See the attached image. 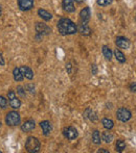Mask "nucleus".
Masks as SVG:
<instances>
[{"label":"nucleus","mask_w":136,"mask_h":153,"mask_svg":"<svg viewBox=\"0 0 136 153\" xmlns=\"http://www.w3.org/2000/svg\"><path fill=\"white\" fill-rule=\"evenodd\" d=\"M92 142H93L95 145H98L102 142V139H101V134L98 130H94L93 133H92Z\"/></svg>","instance_id":"23"},{"label":"nucleus","mask_w":136,"mask_h":153,"mask_svg":"<svg viewBox=\"0 0 136 153\" xmlns=\"http://www.w3.org/2000/svg\"><path fill=\"white\" fill-rule=\"evenodd\" d=\"M102 124L106 129H108V130H110V129H112L114 127V122L112 121L111 119H108V118H104L102 120Z\"/></svg>","instance_id":"21"},{"label":"nucleus","mask_w":136,"mask_h":153,"mask_svg":"<svg viewBox=\"0 0 136 153\" xmlns=\"http://www.w3.org/2000/svg\"><path fill=\"white\" fill-rule=\"evenodd\" d=\"M73 1H75L77 3H82V2H84L85 0H73Z\"/></svg>","instance_id":"34"},{"label":"nucleus","mask_w":136,"mask_h":153,"mask_svg":"<svg viewBox=\"0 0 136 153\" xmlns=\"http://www.w3.org/2000/svg\"><path fill=\"white\" fill-rule=\"evenodd\" d=\"M77 31L81 34H83V36H90L92 32L90 27L88 26V24H80L77 26Z\"/></svg>","instance_id":"16"},{"label":"nucleus","mask_w":136,"mask_h":153,"mask_svg":"<svg viewBox=\"0 0 136 153\" xmlns=\"http://www.w3.org/2000/svg\"><path fill=\"white\" fill-rule=\"evenodd\" d=\"M13 76H14V79L16 81H22L24 79V76H23L20 68H14V70H13Z\"/></svg>","instance_id":"18"},{"label":"nucleus","mask_w":136,"mask_h":153,"mask_svg":"<svg viewBox=\"0 0 136 153\" xmlns=\"http://www.w3.org/2000/svg\"><path fill=\"white\" fill-rule=\"evenodd\" d=\"M84 116H85V118H87L88 120H90V121H92V122L98 121V115H96L91 108L86 109L85 113H84Z\"/></svg>","instance_id":"17"},{"label":"nucleus","mask_w":136,"mask_h":153,"mask_svg":"<svg viewBox=\"0 0 136 153\" xmlns=\"http://www.w3.org/2000/svg\"><path fill=\"white\" fill-rule=\"evenodd\" d=\"M58 30L62 36L74 34L77 31V25L68 18H61L58 22Z\"/></svg>","instance_id":"1"},{"label":"nucleus","mask_w":136,"mask_h":153,"mask_svg":"<svg viewBox=\"0 0 136 153\" xmlns=\"http://www.w3.org/2000/svg\"><path fill=\"white\" fill-rule=\"evenodd\" d=\"M26 89L29 90V92L33 94V93H35V87H34V85H26Z\"/></svg>","instance_id":"29"},{"label":"nucleus","mask_w":136,"mask_h":153,"mask_svg":"<svg viewBox=\"0 0 136 153\" xmlns=\"http://www.w3.org/2000/svg\"><path fill=\"white\" fill-rule=\"evenodd\" d=\"M6 105H8V101L4 97L0 96V108H5Z\"/></svg>","instance_id":"26"},{"label":"nucleus","mask_w":136,"mask_h":153,"mask_svg":"<svg viewBox=\"0 0 136 153\" xmlns=\"http://www.w3.org/2000/svg\"><path fill=\"white\" fill-rule=\"evenodd\" d=\"M35 29H36L37 34L39 36H48V34L51 33V28L48 26L47 24L43 22H37L36 25H35Z\"/></svg>","instance_id":"5"},{"label":"nucleus","mask_w":136,"mask_h":153,"mask_svg":"<svg viewBox=\"0 0 136 153\" xmlns=\"http://www.w3.org/2000/svg\"><path fill=\"white\" fill-rule=\"evenodd\" d=\"M40 127L42 128L43 134H44L45 137L49 135V133L53 130V126H51V123L49 121H42L40 123Z\"/></svg>","instance_id":"13"},{"label":"nucleus","mask_w":136,"mask_h":153,"mask_svg":"<svg viewBox=\"0 0 136 153\" xmlns=\"http://www.w3.org/2000/svg\"><path fill=\"white\" fill-rule=\"evenodd\" d=\"M102 51H103L104 56L106 57V59H108V61H111V59H112V51H111V49H110L109 47L107 46V45H104Z\"/></svg>","instance_id":"22"},{"label":"nucleus","mask_w":136,"mask_h":153,"mask_svg":"<svg viewBox=\"0 0 136 153\" xmlns=\"http://www.w3.org/2000/svg\"><path fill=\"white\" fill-rule=\"evenodd\" d=\"M41 143L37 137H29L25 142V149L29 153H37L40 151Z\"/></svg>","instance_id":"2"},{"label":"nucleus","mask_w":136,"mask_h":153,"mask_svg":"<svg viewBox=\"0 0 136 153\" xmlns=\"http://www.w3.org/2000/svg\"><path fill=\"white\" fill-rule=\"evenodd\" d=\"M63 134L67 140H75L77 137H79L77 130L72 126L65 127V128L63 129Z\"/></svg>","instance_id":"7"},{"label":"nucleus","mask_w":136,"mask_h":153,"mask_svg":"<svg viewBox=\"0 0 136 153\" xmlns=\"http://www.w3.org/2000/svg\"><path fill=\"white\" fill-rule=\"evenodd\" d=\"M91 70H92V74H93V75H95V74H96V72H98V68H96V65H95V64H93V65H92V68H91Z\"/></svg>","instance_id":"30"},{"label":"nucleus","mask_w":136,"mask_h":153,"mask_svg":"<svg viewBox=\"0 0 136 153\" xmlns=\"http://www.w3.org/2000/svg\"><path fill=\"white\" fill-rule=\"evenodd\" d=\"M0 153H1V151H0Z\"/></svg>","instance_id":"36"},{"label":"nucleus","mask_w":136,"mask_h":153,"mask_svg":"<svg viewBox=\"0 0 136 153\" xmlns=\"http://www.w3.org/2000/svg\"><path fill=\"white\" fill-rule=\"evenodd\" d=\"M66 69H68V72H69V73H71V65H70V64L66 65Z\"/></svg>","instance_id":"33"},{"label":"nucleus","mask_w":136,"mask_h":153,"mask_svg":"<svg viewBox=\"0 0 136 153\" xmlns=\"http://www.w3.org/2000/svg\"><path fill=\"white\" fill-rule=\"evenodd\" d=\"M113 2V0H98L96 3L98 4L100 6H108Z\"/></svg>","instance_id":"25"},{"label":"nucleus","mask_w":136,"mask_h":153,"mask_svg":"<svg viewBox=\"0 0 136 153\" xmlns=\"http://www.w3.org/2000/svg\"><path fill=\"white\" fill-rule=\"evenodd\" d=\"M35 127H36V123H35L34 120L29 119L21 125V130H22L23 132H29V131L34 130Z\"/></svg>","instance_id":"11"},{"label":"nucleus","mask_w":136,"mask_h":153,"mask_svg":"<svg viewBox=\"0 0 136 153\" xmlns=\"http://www.w3.org/2000/svg\"><path fill=\"white\" fill-rule=\"evenodd\" d=\"M90 16H91L90 8L88 6L84 7L80 12V24H88V22L90 20Z\"/></svg>","instance_id":"8"},{"label":"nucleus","mask_w":136,"mask_h":153,"mask_svg":"<svg viewBox=\"0 0 136 153\" xmlns=\"http://www.w3.org/2000/svg\"><path fill=\"white\" fill-rule=\"evenodd\" d=\"M62 7L67 13H74L75 7L73 4V0H63L62 1Z\"/></svg>","instance_id":"12"},{"label":"nucleus","mask_w":136,"mask_h":153,"mask_svg":"<svg viewBox=\"0 0 136 153\" xmlns=\"http://www.w3.org/2000/svg\"><path fill=\"white\" fill-rule=\"evenodd\" d=\"M21 122V117L17 111H10L5 116V123L8 126H16Z\"/></svg>","instance_id":"3"},{"label":"nucleus","mask_w":136,"mask_h":153,"mask_svg":"<svg viewBox=\"0 0 136 153\" xmlns=\"http://www.w3.org/2000/svg\"><path fill=\"white\" fill-rule=\"evenodd\" d=\"M129 90L132 93H136V82H131V85H129Z\"/></svg>","instance_id":"28"},{"label":"nucleus","mask_w":136,"mask_h":153,"mask_svg":"<svg viewBox=\"0 0 136 153\" xmlns=\"http://www.w3.org/2000/svg\"><path fill=\"white\" fill-rule=\"evenodd\" d=\"M1 14H2V8H1V6H0V16H1Z\"/></svg>","instance_id":"35"},{"label":"nucleus","mask_w":136,"mask_h":153,"mask_svg":"<svg viewBox=\"0 0 136 153\" xmlns=\"http://www.w3.org/2000/svg\"><path fill=\"white\" fill-rule=\"evenodd\" d=\"M115 44L118 48L122 49H128L130 47V40L125 36H117L115 40Z\"/></svg>","instance_id":"10"},{"label":"nucleus","mask_w":136,"mask_h":153,"mask_svg":"<svg viewBox=\"0 0 136 153\" xmlns=\"http://www.w3.org/2000/svg\"><path fill=\"white\" fill-rule=\"evenodd\" d=\"M116 118L122 122H128L132 118V113L126 107H120L116 111Z\"/></svg>","instance_id":"4"},{"label":"nucleus","mask_w":136,"mask_h":153,"mask_svg":"<svg viewBox=\"0 0 136 153\" xmlns=\"http://www.w3.org/2000/svg\"><path fill=\"white\" fill-rule=\"evenodd\" d=\"M38 16L40 17L41 19H43L44 21H50L53 19V15L46 10H43V8H40L38 10Z\"/></svg>","instance_id":"15"},{"label":"nucleus","mask_w":136,"mask_h":153,"mask_svg":"<svg viewBox=\"0 0 136 153\" xmlns=\"http://www.w3.org/2000/svg\"><path fill=\"white\" fill-rule=\"evenodd\" d=\"M20 70H21V72H22L23 76H24L25 78L29 79V80H32V79L34 78V72L29 67L22 66V67H20Z\"/></svg>","instance_id":"14"},{"label":"nucleus","mask_w":136,"mask_h":153,"mask_svg":"<svg viewBox=\"0 0 136 153\" xmlns=\"http://www.w3.org/2000/svg\"><path fill=\"white\" fill-rule=\"evenodd\" d=\"M8 101H10L11 107H13L14 109L20 108L21 101L16 97V94H15L14 91H8Z\"/></svg>","instance_id":"6"},{"label":"nucleus","mask_w":136,"mask_h":153,"mask_svg":"<svg viewBox=\"0 0 136 153\" xmlns=\"http://www.w3.org/2000/svg\"><path fill=\"white\" fill-rule=\"evenodd\" d=\"M18 6L23 12L31 10L34 7V0H18Z\"/></svg>","instance_id":"9"},{"label":"nucleus","mask_w":136,"mask_h":153,"mask_svg":"<svg viewBox=\"0 0 136 153\" xmlns=\"http://www.w3.org/2000/svg\"><path fill=\"white\" fill-rule=\"evenodd\" d=\"M17 93H18L19 95H20L21 97H25V91H24V89H23L22 87H17Z\"/></svg>","instance_id":"27"},{"label":"nucleus","mask_w":136,"mask_h":153,"mask_svg":"<svg viewBox=\"0 0 136 153\" xmlns=\"http://www.w3.org/2000/svg\"><path fill=\"white\" fill-rule=\"evenodd\" d=\"M3 65H4V59L2 57V54L0 53V66H3Z\"/></svg>","instance_id":"31"},{"label":"nucleus","mask_w":136,"mask_h":153,"mask_svg":"<svg viewBox=\"0 0 136 153\" xmlns=\"http://www.w3.org/2000/svg\"><path fill=\"white\" fill-rule=\"evenodd\" d=\"M113 134H112V132H110L109 130H106V131H104L103 132V134H102V140L105 143H107V144H109V143H111L112 141H113Z\"/></svg>","instance_id":"19"},{"label":"nucleus","mask_w":136,"mask_h":153,"mask_svg":"<svg viewBox=\"0 0 136 153\" xmlns=\"http://www.w3.org/2000/svg\"><path fill=\"white\" fill-rule=\"evenodd\" d=\"M98 152V153H101V152H102V153H109V151H108V150H106V149H100Z\"/></svg>","instance_id":"32"},{"label":"nucleus","mask_w":136,"mask_h":153,"mask_svg":"<svg viewBox=\"0 0 136 153\" xmlns=\"http://www.w3.org/2000/svg\"><path fill=\"white\" fill-rule=\"evenodd\" d=\"M115 148H116V151L117 152L124 151V150L126 149V143H125V141H122V140H118V141L116 142Z\"/></svg>","instance_id":"24"},{"label":"nucleus","mask_w":136,"mask_h":153,"mask_svg":"<svg viewBox=\"0 0 136 153\" xmlns=\"http://www.w3.org/2000/svg\"><path fill=\"white\" fill-rule=\"evenodd\" d=\"M114 55H115V59L117 62H122V64L126 62V56H125V54L119 49H115V50H114Z\"/></svg>","instance_id":"20"}]
</instances>
